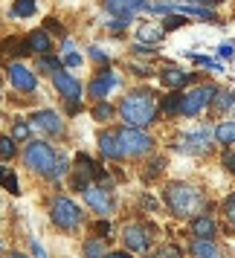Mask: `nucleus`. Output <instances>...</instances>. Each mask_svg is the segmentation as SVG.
Returning a JSON list of instances; mask_svg holds the SVG:
<instances>
[{
	"mask_svg": "<svg viewBox=\"0 0 235 258\" xmlns=\"http://www.w3.org/2000/svg\"><path fill=\"white\" fill-rule=\"evenodd\" d=\"M84 258H105V246H102L99 238H93V241L84 244Z\"/></svg>",
	"mask_w": 235,
	"mask_h": 258,
	"instance_id": "obj_24",
	"label": "nucleus"
},
{
	"mask_svg": "<svg viewBox=\"0 0 235 258\" xmlns=\"http://www.w3.org/2000/svg\"><path fill=\"white\" fill-rule=\"evenodd\" d=\"M223 215H226L229 223H235V195H229V198L223 200Z\"/></svg>",
	"mask_w": 235,
	"mask_h": 258,
	"instance_id": "obj_33",
	"label": "nucleus"
},
{
	"mask_svg": "<svg viewBox=\"0 0 235 258\" xmlns=\"http://www.w3.org/2000/svg\"><path fill=\"white\" fill-rule=\"evenodd\" d=\"M105 9L116 15L119 21H131L137 12L148 9V0H105Z\"/></svg>",
	"mask_w": 235,
	"mask_h": 258,
	"instance_id": "obj_12",
	"label": "nucleus"
},
{
	"mask_svg": "<svg viewBox=\"0 0 235 258\" xmlns=\"http://www.w3.org/2000/svg\"><path fill=\"white\" fill-rule=\"evenodd\" d=\"M67 171H70L67 157H58V160H55V171H52V177H61V174H67Z\"/></svg>",
	"mask_w": 235,
	"mask_h": 258,
	"instance_id": "obj_34",
	"label": "nucleus"
},
{
	"mask_svg": "<svg viewBox=\"0 0 235 258\" xmlns=\"http://www.w3.org/2000/svg\"><path fill=\"white\" fill-rule=\"evenodd\" d=\"M218 55H221V58H232V44H221V47H218Z\"/></svg>",
	"mask_w": 235,
	"mask_h": 258,
	"instance_id": "obj_38",
	"label": "nucleus"
},
{
	"mask_svg": "<svg viewBox=\"0 0 235 258\" xmlns=\"http://www.w3.org/2000/svg\"><path fill=\"white\" fill-rule=\"evenodd\" d=\"M99 148H102V154H105L107 160H122V148H119L116 131H102L99 134Z\"/></svg>",
	"mask_w": 235,
	"mask_h": 258,
	"instance_id": "obj_16",
	"label": "nucleus"
},
{
	"mask_svg": "<svg viewBox=\"0 0 235 258\" xmlns=\"http://www.w3.org/2000/svg\"><path fill=\"white\" fill-rule=\"evenodd\" d=\"M12 157H15V140L0 137V160H12Z\"/></svg>",
	"mask_w": 235,
	"mask_h": 258,
	"instance_id": "obj_25",
	"label": "nucleus"
},
{
	"mask_svg": "<svg viewBox=\"0 0 235 258\" xmlns=\"http://www.w3.org/2000/svg\"><path fill=\"white\" fill-rule=\"evenodd\" d=\"M35 0H15V6H12V15L15 18H32L35 15Z\"/></svg>",
	"mask_w": 235,
	"mask_h": 258,
	"instance_id": "obj_21",
	"label": "nucleus"
},
{
	"mask_svg": "<svg viewBox=\"0 0 235 258\" xmlns=\"http://www.w3.org/2000/svg\"><path fill=\"white\" fill-rule=\"evenodd\" d=\"M119 116L125 119V125L128 128H145V125H151L160 119V105H157V99H154L151 90H134L122 99V105H119Z\"/></svg>",
	"mask_w": 235,
	"mask_h": 258,
	"instance_id": "obj_1",
	"label": "nucleus"
},
{
	"mask_svg": "<svg viewBox=\"0 0 235 258\" xmlns=\"http://www.w3.org/2000/svg\"><path fill=\"white\" fill-rule=\"evenodd\" d=\"M49 215H52V223L61 226V229H67V232L82 223V209H79L70 198H55L52 206H49Z\"/></svg>",
	"mask_w": 235,
	"mask_h": 258,
	"instance_id": "obj_6",
	"label": "nucleus"
},
{
	"mask_svg": "<svg viewBox=\"0 0 235 258\" xmlns=\"http://www.w3.org/2000/svg\"><path fill=\"white\" fill-rule=\"evenodd\" d=\"M32 125L47 131V134H61V128H64V122H61V116L55 110H38L35 116H32Z\"/></svg>",
	"mask_w": 235,
	"mask_h": 258,
	"instance_id": "obj_15",
	"label": "nucleus"
},
{
	"mask_svg": "<svg viewBox=\"0 0 235 258\" xmlns=\"http://www.w3.org/2000/svg\"><path fill=\"white\" fill-rule=\"evenodd\" d=\"M9 82H12L15 90H21V93H32L35 90V73L29 70V67H24V64H9Z\"/></svg>",
	"mask_w": 235,
	"mask_h": 258,
	"instance_id": "obj_13",
	"label": "nucleus"
},
{
	"mask_svg": "<svg viewBox=\"0 0 235 258\" xmlns=\"http://www.w3.org/2000/svg\"><path fill=\"white\" fill-rule=\"evenodd\" d=\"M177 107H180V93L165 96V105H163V110H165V113H177Z\"/></svg>",
	"mask_w": 235,
	"mask_h": 258,
	"instance_id": "obj_32",
	"label": "nucleus"
},
{
	"mask_svg": "<svg viewBox=\"0 0 235 258\" xmlns=\"http://www.w3.org/2000/svg\"><path fill=\"white\" fill-rule=\"evenodd\" d=\"M38 70H41V73H49V76H52V73H58V70H61V61L55 58V55H41V58H38Z\"/></svg>",
	"mask_w": 235,
	"mask_h": 258,
	"instance_id": "obj_23",
	"label": "nucleus"
},
{
	"mask_svg": "<svg viewBox=\"0 0 235 258\" xmlns=\"http://www.w3.org/2000/svg\"><path fill=\"white\" fill-rule=\"evenodd\" d=\"M177 26H186V21L183 18H168L165 21V29H177Z\"/></svg>",
	"mask_w": 235,
	"mask_h": 258,
	"instance_id": "obj_39",
	"label": "nucleus"
},
{
	"mask_svg": "<svg viewBox=\"0 0 235 258\" xmlns=\"http://www.w3.org/2000/svg\"><path fill=\"white\" fill-rule=\"evenodd\" d=\"M122 238H125V246L131 252H145L151 246V229L145 223H128Z\"/></svg>",
	"mask_w": 235,
	"mask_h": 258,
	"instance_id": "obj_8",
	"label": "nucleus"
},
{
	"mask_svg": "<svg viewBox=\"0 0 235 258\" xmlns=\"http://www.w3.org/2000/svg\"><path fill=\"white\" fill-rule=\"evenodd\" d=\"M223 165L235 174V151H223Z\"/></svg>",
	"mask_w": 235,
	"mask_h": 258,
	"instance_id": "obj_35",
	"label": "nucleus"
},
{
	"mask_svg": "<svg viewBox=\"0 0 235 258\" xmlns=\"http://www.w3.org/2000/svg\"><path fill=\"white\" fill-rule=\"evenodd\" d=\"M0 183L9 188L12 195H18V191H21V188H18V177H15L12 171H6V168H0Z\"/></svg>",
	"mask_w": 235,
	"mask_h": 258,
	"instance_id": "obj_26",
	"label": "nucleus"
},
{
	"mask_svg": "<svg viewBox=\"0 0 235 258\" xmlns=\"http://www.w3.org/2000/svg\"><path fill=\"white\" fill-rule=\"evenodd\" d=\"M55 160H58V154L52 151L47 142H29L26 151H24V163L29 165L32 171H38V174H44V177H52Z\"/></svg>",
	"mask_w": 235,
	"mask_h": 258,
	"instance_id": "obj_3",
	"label": "nucleus"
},
{
	"mask_svg": "<svg viewBox=\"0 0 235 258\" xmlns=\"http://www.w3.org/2000/svg\"><path fill=\"white\" fill-rule=\"evenodd\" d=\"M93 229L99 232V238H105V235H110V223H107V221H99Z\"/></svg>",
	"mask_w": 235,
	"mask_h": 258,
	"instance_id": "obj_37",
	"label": "nucleus"
},
{
	"mask_svg": "<svg viewBox=\"0 0 235 258\" xmlns=\"http://www.w3.org/2000/svg\"><path fill=\"white\" fill-rule=\"evenodd\" d=\"M209 131H192V134H183L174 140V148L180 151H189V154H206L209 151Z\"/></svg>",
	"mask_w": 235,
	"mask_h": 258,
	"instance_id": "obj_10",
	"label": "nucleus"
},
{
	"mask_svg": "<svg viewBox=\"0 0 235 258\" xmlns=\"http://www.w3.org/2000/svg\"><path fill=\"white\" fill-rule=\"evenodd\" d=\"M160 79H163V84L165 87H171V90H180L183 84H189L195 76L192 73H186V70H174V67H165L163 73H160Z\"/></svg>",
	"mask_w": 235,
	"mask_h": 258,
	"instance_id": "obj_17",
	"label": "nucleus"
},
{
	"mask_svg": "<svg viewBox=\"0 0 235 258\" xmlns=\"http://www.w3.org/2000/svg\"><path fill=\"white\" fill-rule=\"evenodd\" d=\"M215 137L221 142H226V145H232L235 142V122H223V125H218L215 128Z\"/></svg>",
	"mask_w": 235,
	"mask_h": 258,
	"instance_id": "obj_22",
	"label": "nucleus"
},
{
	"mask_svg": "<svg viewBox=\"0 0 235 258\" xmlns=\"http://www.w3.org/2000/svg\"><path fill=\"white\" fill-rule=\"evenodd\" d=\"M52 84H55V90H58L70 105H76V102L82 99V82H79V79H73L70 73H64V70L52 73Z\"/></svg>",
	"mask_w": 235,
	"mask_h": 258,
	"instance_id": "obj_11",
	"label": "nucleus"
},
{
	"mask_svg": "<svg viewBox=\"0 0 235 258\" xmlns=\"http://www.w3.org/2000/svg\"><path fill=\"white\" fill-rule=\"evenodd\" d=\"M215 87L212 84H200L195 90H189V93L180 96V107H177V113H183V116H198L200 110H206L212 105V99H215Z\"/></svg>",
	"mask_w": 235,
	"mask_h": 258,
	"instance_id": "obj_5",
	"label": "nucleus"
},
{
	"mask_svg": "<svg viewBox=\"0 0 235 258\" xmlns=\"http://www.w3.org/2000/svg\"><path fill=\"white\" fill-rule=\"evenodd\" d=\"M93 116L99 119V122H107V119L113 116V107L107 105V102H99V105L93 107Z\"/></svg>",
	"mask_w": 235,
	"mask_h": 258,
	"instance_id": "obj_28",
	"label": "nucleus"
},
{
	"mask_svg": "<svg viewBox=\"0 0 235 258\" xmlns=\"http://www.w3.org/2000/svg\"><path fill=\"white\" fill-rule=\"evenodd\" d=\"M64 64H67V67H79V64H82V55H79V52H67Z\"/></svg>",
	"mask_w": 235,
	"mask_h": 258,
	"instance_id": "obj_36",
	"label": "nucleus"
},
{
	"mask_svg": "<svg viewBox=\"0 0 235 258\" xmlns=\"http://www.w3.org/2000/svg\"><path fill=\"white\" fill-rule=\"evenodd\" d=\"M116 84H119V79L113 76V73H110V70H102V73H99V76L93 79V82H90V87H87V93L93 96L96 102H105V99H107V93H110V90H113Z\"/></svg>",
	"mask_w": 235,
	"mask_h": 258,
	"instance_id": "obj_14",
	"label": "nucleus"
},
{
	"mask_svg": "<svg viewBox=\"0 0 235 258\" xmlns=\"http://www.w3.org/2000/svg\"><path fill=\"white\" fill-rule=\"evenodd\" d=\"M192 255L195 258H221V252H218V246L212 244V241H200V238H195V244H192Z\"/></svg>",
	"mask_w": 235,
	"mask_h": 258,
	"instance_id": "obj_20",
	"label": "nucleus"
},
{
	"mask_svg": "<svg viewBox=\"0 0 235 258\" xmlns=\"http://www.w3.org/2000/svg\"><path fill=\"white\" fill-rule=\"evenodd\" d=\"M90 55H93L96 61H102V58H105V52H102V49H99V47H93V49H90Z\"/></svg>",
	"mask_w": 235,
	"mask_h": 258,
	"instance_id": "obj_41",
	"label": "nucleus"
},
{
	"mask_svg": "<svg viewBox=\"0 0 235 258\" xmlns=\"http://www.w3.org/2000/svg\"><path fill=\"white\" fill-rule=\"evenodd\" d=\"M116 140H119V148H122V157H142V154L151 151V137L140 128H119L116 131Z\"/></svg>",
	"mask_w": 235,
	"mask_h": 258,
	"instance_id": "obj_4",
	"label": "nucleus"
},
{
	"mask_svg": "<svg viewBox=\"0 0 235 258\" xmlns=\"http://www.w3.org/2000/svg\"><path fill=\"white\" fill-rule=\"evenodd\" d=\"M140 38L142 41H154V44H157V41L163 38V29H157V26H140Z\"/></svg>",
	"mask_w": 235,
	"mask_h": 258,
	"instance_id": "obj_27",
	"label": "nucleus"
},
{
	"mask_svg": "<svg viewBox=\"0 0 235 258\" xmlns=\"http://www.w3.org/2000/svg\"><path fill=\"white\" fill-rule=\"evenodd\" d=\"M107 258H131V255H128V252H110Z\"/></svg>",
	"mask_w": 235,
	"mask_h": 258,
	"instance_id": "obj_43",
	"label": "nucleus"
},
{
	"mask_svg": "<svg viewBox=\"0 0 235 258\" xmlns=\"http://www.w3.org/2000/svg\"><path fill=\"white\" fill-rule=\"evenodd\" d=\"M154 258H183V252H180L174 244H168V246H160V249L154 252Z\"/></svg>",
	"mask_w": 235,
	"mask_h": 258,
	"instance_id": "obj_29",
	"label": "nucleus"
},
{
	"mask_svg": "<svg viewBox=\"0 0 235 258\" xmlns=\"http://www.w3.org/2000/svg\"><path fill=\"white\" fill-rule=\"evenodd\" d=\"M26 47H29V52H38V55H47L49 49H52V41H49V35L44 32V29H35L32 35L26 38Z\"/></svg>",
	"mask_w": 235,
	"mask_h": 258,
	"instance_id": "obj_18",
	"label": "nucleus"
},
{
	"mask_svg": "<svg viewBox=\"0 0 235 258\" xmlns=\"http://www.w3.org/2000/svg\"><path fill=\"white\" fill-rule=\"evenodd\" d=\"M215 99H218V107L221 110H235V93H223V96L215 93Z\"/></svg>",
	"mask_w": 235,
	"mask_h": 258,
	"instance_id": "obj_30",
	"label": "nucleus"
},
{
	"mask_svg": "<svg viewBox=\"0 0 235 258\" xmlns=\"http://www.w3.org/2000/svg\"><path fill=\"white\" fill-rule=\"evenodd\" d=\"M12 140H29V125H26V122H15Z\"/></svg>",
	"mask_w": 235,
	"mask_h": 258,
	"instance_id": "obj_31",
	"label": "nucleus"
},
{
	"mask_svg": "<svg viewBox=\"0 0 235 258\" xmlns=\"http://www.w3.org/2000/svg\"><path fill=\"white\" fill-rule=\"evenodd\" d=\"M165 203L177 218H198L206 206V198L200 188L189 186V183H171L165 188Z\"/></svg>",
	"mask_w": 235,
	"mask_h": 258,
	"instance_id": "obj_2",
	"label": "nucleus"
},
{
	"mask_svg": "<svg viewBox=\"0 0 235 258\" xmlns=\"http://www.w3.org/2000/svg\"><path fill=\"white\" fill-rule=\"evenodd\" d=\"M3 258H24V255H3Z\"/></svg>",
	"mask_w": 235,
	"mask_h": 258,
	"instance_id": "obj_44",
	"label": "nucleus"
},
{
	"mask_svg": "<svg viewBox=\"0 0 235 258\" xmlns=\"http://www.w3.org/2000/svg\"><path fill=\"white\" fill-rule=\"evenodd\" d=\"M47 29H52V32H58V35H64V29H61V24L55 21V18H49V21H47Z\"/></svg>",
	"mask_w": 235,
	"mask_h": 258,
	"instance_id": "obj_40",
	"label": "nucleus"
},
{
	"mask_svg": "<svg viewBox=\"0 0 235 258\" xmlns=\"http://www.w3.org/2000/svg\"><path fill=\"white\" fill-rule=\"evenodd\" d=\"M192 232H195V238H200V241H212V238H215V223H212L206 215H198V218L192 221Z\"/></svg>",
	"mask_w": 235,
	"mask_h": 258,
	"instance_id": "obj_19",
	"label": "nucleus"
},
{
	"mask_svg": "<svg viewBox=\"0 0 235 258\" xmlns=\"http://www.w3.org/2000/svg\"><path fill=\"white\" fill-rule=\"evenodd\" d=\"M84 203L93 212H99L102 218H107L113 212V200L107 195V186H87L84 188Z\"/></svg>",
	"mask_w": 235,
	"mask_h": 258,
	"instance_id": "obj_9",
	"label": "nucleus"
},
{
	"mask_svg": "<svg viewBox=\"0 0 235 258\" xmlns=\"http://www.w3.org/2000/svg\"><path fill=\"white\" fill-rule=\"evenodd\" d=\"M90 180H105V168H99V165L87 157V154H79V157H76L73 188H76V191H84V188L90 186Z\"/></svg>",
	"mask_w": 235,
	"mask_h": 258,
	"instance_id": "obj_7",
	"label": "nucleus"
},
{
	"mask_svg": "<svg viewBox=\"0 0 235 258\" xmlns=\"http://www.w3.org/2000/svg\"><path fill=\"white\" fill-rule=\"evenodd\" d=\"M110 26H113V32H122V26H125V21H113Z\"/></svg>",
	"mask_w": 235,
	"mask_h": 258,
	"instance_id": "obj_42",
	"label": "nucleus"
}]
</instances>
